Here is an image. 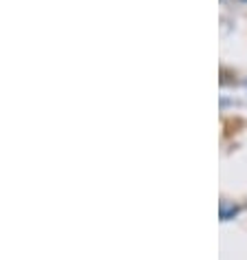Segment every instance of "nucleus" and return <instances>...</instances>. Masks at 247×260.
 <instances>
[{"label":"nucleus","mask_w":247,"mask_h":260,"mask_svg":"<svg viewBox=\"0 0 247 260\" xmlns=\"http://www.w3.org/2000/svg\"><path fill=\"white\" fill-rule=\"evenodd\" d=\"M245 3H247V0H245Z\"/></svg>","instance_id":"nucleus-1"}]
</instances>
